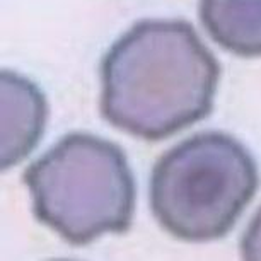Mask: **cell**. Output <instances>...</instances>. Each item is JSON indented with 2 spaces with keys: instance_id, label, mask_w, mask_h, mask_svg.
Masks as SVG:
<instances>
[{
  "instance_id": "obj_1",
  "label": "cell",
  "mask_w": 261,
  "mask_h": 261,
  "mask_svg": "<svg viewBox=\"0 0 261 261\" xmlns=\"http://www.w3.org/2000/svg\"><path fill=\"white\" fill-rule=\"evenodd\" d=\"M219 77L190 22H137L101 62V115L137 139H167L210 115Z\"/></svg>"
},
{
  "instance_id": "obj_2",
  "label": "cell",
  "mask_w": 261,
  "mask_h": 261,
  "mask_svg": "<svg viewBox=\"0 0 261 261\" xmlns=\"http://www.w3.org/2000/svg\"><path fill=\"white\" fill-rule=\"evenodd\" d=\"M33 214L72 246L130 229L135 178L121 147L92 134H68L24 172Z\"/></svg>"
},
{
  "instance_id": "obj_3",
  "label": "cell",
  "mask_w": 261,
  "mask_h": 261,
  "mask_svg": "<svg viewBox=\"0 0 261 261\" xmlns=\"http://www.w3.org/2000/svg\"><path fill=\"white\" fill-rule=\"evenodd\" d=\"M259 186L251 152L222 132H201L157 159L150 208L162 227L188 243L224 238Z\"/></svg>"
},
{
  "instance_id": "obj_4",
  "label": "cell",
  "mask_w": 261,
  "mask_h": 261,
  "mask_svg": "<svg viewBox=\"0 0 261 261\" xmlns=\"http://www.w3.org/2000/svg\"><path fill=\"white\" fill-rule=\"evenodd\" d=\"M2 86V171L31 154L45 132L48 102L36 84L16 72L4 70Z\"/></svg>"
},
{
  "instance_id": "obj_5",
  "label": "cell",
  "mask_w": 261,
  "mask_h": 261,
  "mask_svg": "<svg viewBox=\"0 0 261 261\" xmlns=\"http://www.w3.org/2000/svg\"><path fill=\"white\" fill-rule=\"evenodd\" d=\"M200 21L234 55L261 57V0H200Z\"/></svg>"
},
{
  "instance_id": "obj_6",
  "label": "cell",
  "mask_w": 261,
  "mask_h": 261,
  "mask_svg": "<svg viewBox=\"0 0 261 261\" xmlns=\"http://www.w3.org/2000/svg\"><path fill=\"white\" fill-rule=\"evenodd\" d=\"M241 256L249 261H261V206L246 229L241 241Z\"/></svg>"
}]
</instances>
